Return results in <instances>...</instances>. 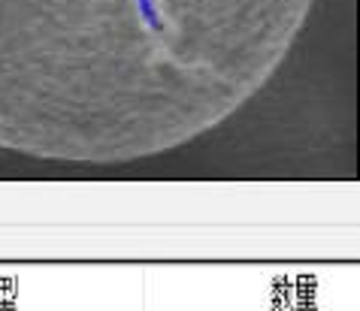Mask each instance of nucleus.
<instances>
[{
    "instance_id": "nucleus-1",
    "label": "nucleus",
    "mask_w": 360,
    "mask_h": 311,
    "mask_svg": "<svg viewBox=\"0 0 360 311\" xmlns=\"http://www.w3.org/2000/svg\"><path fill=\"white\" fill-rule=\"evenodd\" d=\"M315 0H0V148L131 164L200 139L285 64Z\"/></svg>"
}]
</instances>
